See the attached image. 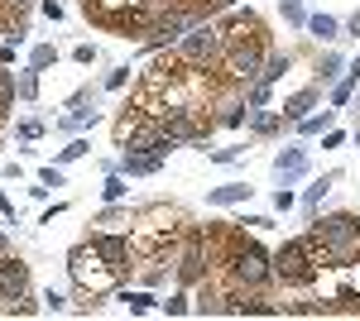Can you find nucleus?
<instances>
[{"label":"nucleus","instance_id":"1","mask_svg":"<svg viewBox=\"0 0 360 321\" xmlns=\"http://www.w3.org/2000/svg\"><path fill=\"white\" fill-rule=\"evenodd\" d=\"M221 58H217V77L236 91V86H255L259 72H264V58H269V34L264 25L236 29V34H221Z\"/></svg>","mask_w":360,"mask_h":321},{"label":"nucleus","instance_id":"2","mask_svg":"<svg viewBox=\"0 0 360 321\" xmlns=\"http://www.w3.org/2000/svg\"><path fill=\"white\" fill-rule=\"evenodd\" d=\"M332 264V254H327V244L317 240L312 230L298 235V240H283V249L274 254V278L278 283H288V288H307V283H317Z\"/></svg>","mask_w":360,"mask_h":321},{"label":"nucleus","instance_id":"3","mask_svg":"<svg viewBox=\"0 0 360 321\" xmlns=\"http://www.w3.org/2000/svg\"><path fill=\"white\" fill-rule=\"evenodd\" d=\"M82 15L120 39H144V29L159 10H154V0H82Z\"/></svg>","mask_w":360,"mask_h":321},{"label":"nucleus","instance_id":"4","mask_svg":"<svg viewBox=\"0 0 360 321\" xmlns=\"http://www.w3.org/2000/svg\"><path fill=\"white\" fill-rule=\"evenodd\" d=\"M68 278L77 283V293H82V297H106L125 273L106 264V259L96 254V244H91V240H82V244H72V254H68Z\"/></svg>","mask_w":360,"mask_h":321},{"label":"nucleus","instance_id":"5","mask_svg":"<svg viewBox=\"0 0 360 321\" xmlns=\"http://www.w3.org/2000/svg\"><path fill=\"white\" fill-rule=\"evenodd\" d=\"M312 235L327 244L336 268H346L351 259H360V216L336 211V216H312Z\"/></svg>","mask_w":360,"mask_h":321},{"label":"nucleus","instance_id":"6","mask_svg":"<svg viewBox=\"0 0 360 321\" xmlns=\"http://www.w3.org/2000/svg\"><path fill=\"white\" fill-rule=\"evenodd\" d=\"M173 273H178V283H183V288H197V283L212 273V249H207V230H202V225H188Z\"/></svg>","mask_w":360,"mask_h":321},{"label":"nucleus","instance_id":"7","mask_svg":"<svg viewBox=\"0 0 360 321\" xmlns=\"http://www.w3.org/2000/svg\"><path fill=\"white\" fill-rule=\"evenodd\" d=\"M221 25H212V20H197L173 48L188 58V63H197V67H217V58H221Z\"/></svg>","mask_w":360,"mask_h":321},{"label":"nucleus","instance_id":"8","mask_svg":"<svg viewBox=\"0 0 360 321\" xmlns=\"http://www.w3.org/2000/svg\"><path fill=\"white\" fill-rule=\"evenodd\" d=\"M91 244H96V254H101L111 268H120V273L135 268V240H130V235H111V230H101V235H91Z\"/></svg>","mask_w":360,"mask_h":321},{"label":"nucleus","instance_id":"9","mask_svg":"<svg viewBox=\"0 0 360 321\" xmlns=\"http://www.w3.org/2000/svg\"><path fill=\"white\" fill-rule=\"evenodd\" d=\"M29 293V264L20 254H0V302H15Z\"/></svg>","mask_w":360,"mask_h":321},{"label":"nucleus","instance_id":"10","mask_svg":"<svg viewBox=\"0 0 360 321\" xmlns=\"http://www.w3.org/2000/svg\"><path fill=\"white\" fill-rule=\"evenodd\" d=\"M193 312L197 317H226V293H217L207 278L197 283V297H193Z\"/></svg>","mask_w":360,"mask_h":321},{"label":"nucleus","instance_id":"11","mask_svg":"<svg viewBox=\"0 0 360 321\" xmlns=\"http://www.w3.org/2000/svg\"><path fill=\"white\" fill-rule=\"evenodd\" d=\"M317 101H322V86H303L298 96H288V101H283V115H288V125H298L307 110H317Z\"/></svg>","mask_w":360,"mask_h":321},{"label":"nucleus","instance_id":"12","mask_svg":"<svg viewBox=\"0 0 360 321\" xmlns=\"http://www.w3.org/2000/svg\"><path fill=\"white\" fill-rule=\"evenodd\" d=\"M164 168V154H125L115 173H125V178H149V173H159Z\"/></svg>","mask_w":360,"mask_h":321},{"label":"nucleus","instance_id":"13","mask_svg":"<svg viewBox=\"0 0 360 321\" xmlns=\"http://www.w3.org/2000/svg\"><path fill=\"white\" fill-rule=\"evenodd\" d=\"M298 173H307V154L303 149H283L274 159V178H298Z\"/></svg>","mask_w":360,"mask_h":321},{"label":"nucleus","instance_id":"14","mask_svg":"<svg viewBox=\"0 0 360 321\" xmlns=\"http://www.w3.org/2000/svg\"><path fill=\"white\" fill-rule=\"evenodd\" d=\"M283 125H288L283 110H278V115H274V110H264V106L250 110V130H255V134H274V130H283Z\"/></svg>","mask_w":360,"mask_h":321},{"label":"nucleus","instance_id":"15","mask_svg":"<svg viewBox=\"0 0 360 321\" xmlns=\"http://www.w3.org/2000/svg\"><path fill=\"white\" fill-rule=\"evenodd\" d=\"M250 192L255 188H245V183H226V188H212V207H236V202H250Z\"/></svg>","mask_w":360,"mask_h":321},{"label":"nucleus","instance_id":"16","mask_svg":"<svg viewBox=\"0 0 360 321\" xmlns=\"http://www.w3.org/2000/svg\"><path fill=\"white\" fill-rule=\"evenodd\" d=\"M307 34L322 39V44H332V39H341V25H336L332 15H307Z\"/></svg>","mask_w":360,"mask_h":321},{"label":"nucleus","instance_id":"17","mask_svg":"<svg viewBox=\"0 0 360 321\" xmlns=\"http://www.w3.org/2000/svg\"><path fill=\"white\" fill-rule=\"evenodd\" d=\"M288 67H293V58H288V53H269V58H264V72H259V81H269V86H274L278 77H288Z\"/></svg>","mask_w":360,"mask_h":321},{"label":"nucleus","instance_id":"18","mask_svg":"<svg viewBox=\"0 0 360 321\" xmlns=\"http://www.w3.org/2000/svg\"><path fill=\"white\" fill-rule=\"evenodd\" d=\"M332 183H336V178H322V183H312V188L303 192V207H307V216H317V207H322V197L332 192Z\"/></svg>","mask_w":360,"mask_h":321},{"label":"nucleus","instance_id":"19","mask_svg":"<svg viewBox=\"0 0 360 321\" xmlns=\"http://www.w3.org/2000/svg\"><path fill=\"white\" fill-rule=\"evenodd\" d=\"M53 63H58V48H53V44H39V48L29 53V67H34V72H49Z\"/></svg>","mask_w":360,"mask_h":321},{"label":"nucleus","instance_id":"20","mask_svg":"<svg viewBox=\"0 0 360 321\" xmlns=\"http://www.w3.org/2000/svg\"><path fill=\"white\" fill-rule=\"evenodd\" d=\"M120 302H125V307H130L135 317H144V312H154V307H159V302H154V297H149V293H130V288L120 293Z\"/></svg>","mask_w":360,"mask_h":321},{"label":"nucleus","instance_id":"21","mask_svg":"<svg viewBox=\"0 0 360 321\" xmlns=\"http://www.w3.org/2000/svg\"><path fill=\"white\" fill-rule=\"evenodd\" d=\"M15 91H20V101H34V96H39V72L25 67V72L15 77Z\"/></svg>","mask_w":360,"mask_h":321},{"label":"nucleus","instance_id":"22","mask_svg":"<svg viewBox=\"0 0 360 321\" xmlns=\"http://www.w3.org/2000/svg\"><path fill=\"white\" fill-rule=\"evenodd\" d=\"M298 130H303V134H327V130H332V110H322V115H303Z\"/></svg>","mask_w":360,"mask_h":321},{"label":"nucleus","instance_id":"23","mask_svg":"<svg viewBox=\"0 0 360 321\" xmlns=\"http://www.w3.org/2000/svg\"><path fill=\"white\" fill-rule=\"evenodd\" d=\"M341 67H346V63H341V53H327L322 63H317V86H322V81H332Z\"/></svg>","mask_w":360,"mask_h":321},{"label":"nucleus","instance_id":"24","mask_svg":"<svg viewBox=\"0 0 360 321\" xmlns=\"http://www.w3.org/2000/svg\"><path fill=\"white\" fill-rule=\"evenodd\" d=\"M159 312H164V317H183V312H193V297L173 293V297H168V302H159Z\"/></svg>","mask_w":360,"mask_h":321},{"label":"nucleus","instance_id":"25","mask_svg":"<svg viewBox=\"0 0 360 321\" xmlns=\"http://www.w3.org/2000/svg\"><path fill=\"white\" fill-rule=\"evenodd\" d=\"M5 312H10V317H39V312H44V307H39V302H34V297H15V302H10V307H5Z\"/></svg>","mask_w":360,"mask_h":321},{"label":"nucleus","instance_id":"26","mask_svg":"<svg viewBox=\"0 0 360 321\" xmlns=\"http://www.w3.org/2000/svg\"><path fill=\"white\" fill-rule=\"evenodd\" d=\"M101 197H106V202H120V197H125V173H111V178L101 183Z\"/></svg>","mask_w":360,"mask_h":321},{"label":"nucleus","instance_id":"27","mask_svg":"<svg viewBox=\"0 0 360 321\" xmlns=\"http://www.w3.org/2000/svg\"><path fill=\"white\" fill-rule=\"evenodd\" d=\"M217 120H221L226 130H240V125H245V120H250V110H245V106H231V110H226V115H217Z\"/></svg>","mask_w":360,"mask_h":321},{"label":"nucleus","instance_id":"28","mask_svg":"<svg viewBox=\"0 0 360 321\" xmlns=\"http://www.w3.org/2000/svg\"><path fill=\"white\" fill-rule=\"evenodd\" d=\"M86 154H91V144H86V139H72V144H68V149H63L58 159H63V163H72V159H86Z\"/></svg>","mask_w":360,"mask_h":321},{"label":"nucleus","instance_id":"29","mask_svg":"<svg viewBox=\"0 0 360 321\" xmlns=\"http://www.w3.org/2000/svg\"><path fill=\"white\" fill-rule=\"evenodd\" d=\"M283 20H288V25H307V15H303V0H283Z\"/></svg>","mask_w":360,"mask_h":321},{"label":"nucleus","instance_id":"30","mask_svg":"<svg viewBox=\"0 0 360 321\" xmlns=\"http://www.w3.org/2000/svg\"><path fill=\"white\" fill-rule=\"evenodd\" d=\"M264 101H269V81H255L250 86V110H259Z\"/></svg>","mask_w":360,"mask_h":321},{"label":"nucleus","instance_id":"31","mask_svg":"<svg viewBox=\"0 0 360 321\" xmlns=\"http://www.w3.org/2000/svg\"><path fill=\"white\" fill-rule=\"evenodd\" d=\"M351 91H356V77H346V81H341V86L332 91V101H336V106H346V101H351Z\"/></svg>","mask_w":360,"mask_h":321},{"label":"nucleus","instance_id":"32","mask_svg":"<svg viewBox=\"0 0 360 321\" xmlns=\"http://www.w3.org/2000/svg\"><path fill=\"white\" fill-rule=\"evenodd\" d=\"M44 307H49V312H63V307H68V297L49 288V293H44Z\"/></svg>","mask_w":360,"mask_h":321},{"label":"nucleus","instance_id":"33","mask_svg":"<svg viewBox=\"0 0 360 321\" xmlns=\"http://www.w3.org/2000/svg\"><path fill=\"white\" fill-rule=\"evenodd\" d=\"M125 81H130V67H115L111 77H106V86H111V91H120V86H125Z\"/></svg>","mask_w":360,"mask_h":321},{"label":"nucleus","instance_id":"34","mask_svg":"<svg viewBox=\"0 0 360 321\" xmlns=\"http://www.w3.org/2000/svg\"><path fill=\"white\" fill-rule=\"evenodd\" d=\"M39 183H44V188H63V173H58V168H44Z\"/></svg>","mask_w":360,"mask_h":321},{"label":"nucleus","instance_id":"35","mask_svg":"<svg viewBox=\"0 0 360 321\" xmlns=\"http://www.w3.org/2000/svg\"><path fill=\"white\" fill-rule=\"evenodd\" d=\"M293 202H298V197H293V192H283V188L274 192V211H288V207H293Z\"/></svg>","mask_w":360,"mask_h":321},{"label":"nucleus","instance_id":"36","mask_svg":"<svg viewBox=\"0 0 360 321\" xmlns=\"http://www.w3.org/2000/svg\"><path fill=\"white\" fill-rule=\"evenodd\" d=\"M341 144H346V134H341V130H327V134H322V149H341Z\"/></svg>","mask_w":360,"mask_h":321},{"label":"nucleus","instance_id":"37","mask_svg":"<svg viewBox=\"0 0 360 321\" xmlns=\"http://www.w3.org/2000/svg\"><path fill=\"white\" fill-rule=\"evenodd\" d=\"M240 159V149H212V163H236Z\"/></svg>","mask_w":360,"mask_h":321},{"label":"nucleus","instance_id":"38","mask_svg":"<svg viewBox=\"0 0 360 321\" xmlns=\"http://www.w3.org/2000/svg\"><path fill=\"white\" fill-rule=\"evenodd\" d=\"M240 225H250V230H269V225H274V221H269V216H245V221H240Z\"/></svg>","mask_w":360,"mask_h":321},{"label":"nucleus","instance_id":"39","mask_svg":"<svg viewBox=\"0 0 360 321\" xmlns=\"http://www.w3.org/2000/svg\"><path fill=\"white\" fill-rule=\"evenodd\" d=\"M72 58L86 67V63H96V48H91V44H77V53H72Z\"/></svg>","mask_w":360,"mask_h":321},{"label":"nucleus","instance_id":"40","mask_svg":"<svg viewBox=\"0 0 360 321\" xmlns=\"http://www.w3.org/2000/svg\"><path fill=\"white\" fill-rule=\"evenodd\" d=\"M15 48H20V44H10V39L0 44V67H5V63H15Z\"/></svg>","mask_w":360,"mask_h":321},{"label":"nucleus","instance_id":"41","mask_svg":"<svg viewBox=\"0 0 360 321\" xmlns=\"http://www.w3.org/2000/svg\"><path fill=\"white\" fill-rule=\"evenodd\" d=\"M0 216H5V221H15V202H10L5 192H0Z\"/></svg>","mask_w":360,"mask_h":321},{"label":"nucleus","instance_id":"42","mask_svg":"<svg viewBox=\"0 0 360 321\" xmlns=\"http://www.w3.org/2000/svg\"><path fill=\"white\" fill-rule=\"evenodd\" d=\"M346 34H356V39H360V15H351V25H346Z\"/></svg>","mask_w":360,"mask_h":321},{"label":"nucleus","instance_id":"43","mask_svg":"<svg viewBox=\"0 0 360 321\" xmlns=\"http://www.w3.org/2000/svg\"><path fill=\"white\" fill-rule=\"evenodd\" d=\"M351 77H356V81H360V58H356V63H351Z\"/></svg>","mask_w":360,"mask_h":321},{"label":"nucleus","instance_id":"44","mask_svg":"<svg viewBox=\"0 0 360 321\" xmlns=\"http://www.w3.org/2000/svg\"><path fill=\"white\" fill-rule=\"evenodd\" d=\"M356 144H360V130H356Z\"/></svg>","mask_w":360,"mask_h":321}]
</instances>
